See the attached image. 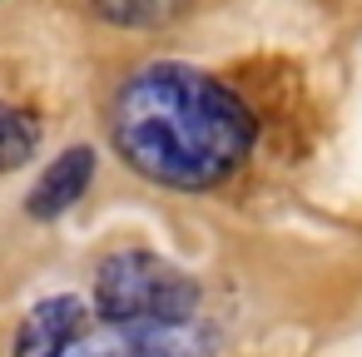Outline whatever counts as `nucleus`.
<instances>
[{"label": "nucleus", "instance_id": "423d86ee", "mask_svg": "<svg viewBox=\"0 0 362 357\" xmlns=\"http://www.w3.org/2000/svg\"><path fill=\"white\" fill-rule=\"evenodd\" d=\"M90 16L95 21H110V25L149 30V25H169L179 16V6H169V0H95Z\"/></svg>", "mask_w": 362, "mask_h": 357}, {"label": "nucleus", "instance_id": "20e7f679", "mask_svg": "<svg viewBox=\"0 0 362 357\" xmlns=\"http://www.w3.org/2000/svg\"><path fill=\"white\" fill-rule=\"evenodd\" d=\"M90 179H95V149H90V144H75V149L55 154V159L40 169V179L30 184V194H25V213L40 218V223L70 213V209L85 199Z\"/></svg>", "mask_w": 362, "mask_h": 357}, {"label": "nucleus", "instance_id": "f03ea898", "mask_svg": "<svg viewBox=\"0 0 362 357\" xmlns=\"http://www.w3.org/2000/svg\"><path fill=\"white\" fill-rule=\"evenodd\" d=\"M95 312L105 327H174L199 317V283L149 248H119L95 268Z\"/></svg>", "mask_w": 362, "mask_h": 357}, {"label": "nucleus", "instance_id": "39448f33", "mask_svg": "<svg viewBox=\"0 0 362 357\" xmlns=\"http://www.w3.org/2000/svg\"><path fill=\"white\" fill-rule=\"evenodd\" d=\"M40 149V124L0 100V174H11V169H25Z\"/></svg>", "mask_w": 362, "mask_h": 357}, {"label": "nucleus", "instance_id": "7ed1b4c3", "mask_svg": "<svg viewBox=\"0 0 362 357\" xmlns=\"http://www.w3.org/2000/svg\"><path fill=\"white\" fill-rule=\"evenodd\" d=\"M85 332H90L85 327V303L75 293H55V298H40L21 317V332H16V352L11 357H65Z\"/></svg>", "mask_w": 362, "mask_h": 357}, {"label": "nucleus", "instance_id": "f257e3e1", "mask_svg": "<svg viewBox=\"0 0 362 357\" xmlns=\"http://www.w3.org/2000/svg\"><path fill=\"white\" fill-rule=\"evenodd\" d=\"M110 139L119 159L169 189H214L253 149V110L214 75L154 60L139 65L110 105Z\"/></svg>", "mask_w": 362, "mask_h": 357}]
</instances>
